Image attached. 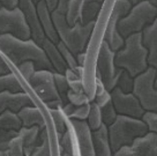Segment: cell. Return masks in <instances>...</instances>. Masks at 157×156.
I'll use <instances>...</instances> for the list:
<instances>
[{"label":"cell","mask_w":157,"mask_h":156,"mask_svg":"<svg viewBox=\"0 0 157 156\" xmlns=\"http://www.w3.org/2000/svg\"><path fill=\"white\" fill-rule=\"evenodd\" d=\"M157 69L148 67L143 73L134 78L133 92L134 96L146 112L157 113V89L155 88Z\"/></svg>","instance_id":"8992f818"},{"label":"cell","mask_w":157,"mask_h":156,"mask_svg":"<svg viewBox=\"0 0 157 156\" xmlns=\"http://www.w3.org/2000/svg\"><path fill=\"white\" fill-rule=\"evenodd\" d=\"M142 120L148 126V130L150 132L157 133V113L155 112H144Z\"/></svg>","instance_id":"f35d334b"},{"label":"cell","mask_w":157,"mask_h":156,"mask_svg":"<svg viewBox=\"0 0 157 156\" xmlns=\"http://www.w3.org/2000/svg\"><path fill=\"white\" fill-rule=\"evenodd\" d=\"M87 124L89 125L91 131H97L99 127L103 125L102 123V113H101V107H98L95 102L90 103V110H89V116L87 119Z\"/></svg>","instance_id":"484cf974"},{"label":"cell","mask_w":157,"mask_h":156,"mask_svg":"<svg viewBox=\"0 0 157 156\" xmlns=\"http://www.w3.org/2000/svg\"><path fill=\"white\" fill-rule=\"evenodd\" d=\"M75 58H76V63L80 67H83L84 66V61H86V51L84 52H80L75 56Z\"/></svg>","instance_id":"f6af8a7d"},{"label":"cell","mask_w":157,"mask_h":156,"mask_svg":"<svg viewBox=\"0 0 157 156\" xmlns=\"http://www.w3.org/2000/svg\"><path fill=\"white\" fill-rule=\"evenodd\" d=\"M111 99L116 111L120 116L142 119L146 112L133 93H123L119 88L116 87L111 92Z\"/></svg>","instance_id":"8fae6325"},{"label":"cell","mask_w":157,"mask_h":156,"mask_svg":"<svg viewBox=\"0 0 157 156\" xmlns=\"http://www.w3.org/2000/svg\"><path fill=\"white\" fill-rule=\"evenodd\" d=\"M0 35H10L19 39L31 38V31L19 7L7 10L0 7Z\"/></svg>","instance_id":"ba28073f"},{"label":"cell","mask_w":157,"mask_h":156,"mask_svg":"<svg viewBox=\"0 0 157 156\" xmlns=\"http://www.w3.org/2000/svg\"><path fill=\"white\" fill-rule=\"evenodd\" d=\"M38 1H39V0H34V2H35V4H37Z\"/></svg>","instance_id":"db71d44e"},{"label":"cell","mask_w":157,"mask_h":156,"mask_svg":"<svg viewBox=\"0 0 157 156\" xmlns=\"http://www.w3.org/2000/svg\"><path fill=\"white\" fill-rule=\"evenodd\" d=\"M19 5V0H0V6L5 7L7 10L16 8Z\"/></svg>","instance_id":"7bdbcfd3"},{"label":"cell","mask_w":157,"mask_h":156,"mask_svg":"<svg viewBox=\"0 0 157 156\" xmlns=\"http://www.w3.org/2000/svg\"><path fill=\"white\" fill-rule=\"evenodd\" d=\"M116 52L109 48L108 43L103 41L98 51L96 64V78L101 80L108 92H112L117 87V82L124 69L116 67L114 64Z\"/></svg>","instance_id":"52a82bcc"},{"label":"cell","mask_w":157,"mask_h":156,"mask_svg":"<svg viewBox=\"0 0 157 156\" xmlns=\"http://www.w3.org/2000/svg\"><path fill=\"white\" fill-rule=\"evenodd\" d=\"M102 4L95 2V1H86L82 10V18H81V25H88L94 22L97 18L98 13L101 12Z\"/></svg>","instance_id":"d4e9b609"},{"label":"cell","mask_w":157,"mask_h":156,"mask_svg":"<svg viewBox=\"0 0 157 156\" xmlns=\"http://www.w3.org/2000/svg\"><path fill=\"white\" fill-rule=\"evenodd\" d=\"M87 0H71L67 6V12L65 14L66 22L68 25L73 27L76 23H81V18H82V10L83 6Z\"/></svg>","instance_id":"44dd1931"},{"label":"cell","mask_w":157,"mask_h":156,"mask_svg":"<svg viewBox=\"0 0 157 156\" xmlns=\"http://www.w3.org/2000/svg\"><path fill=\"white\" fill-rule=\"evenodd\" d=\"M128 1H129V2H131V4H132L133 6L136 5L137 2H139V0H128Z\"/></svg>","instance_id":"7dc6e473"},{"label":"cell","mask_w":157,"mask_h":156,"mask_svg":"<svg viewBox=\"0 0 157 156\" xmlns=\"http://www.w3.org/2000/svg\"><path fill=\"white\" fill-rule=\"evenodd\" d=\"M148 130L147 124L142 119L120 116L108 127V137L112 151H117L121 147L131 146L133 141L144 135Z\"/></svg>","instance_id":"277c9868"},{"label":"cell","mask_w":157,"mask_h":156,"mask_svg":"<svg viewBox=\"0 0 157 156\" xmlns=\"http://www.w3.org/2000/svg\"><path fill=\"white\" fill-rule=\"evenodd\" d=\"M116 67L126 71L132 78L143 73L148 66V51L142 44V33L125 38L124 48L116 52Z\"/></svg>","instance_id":"7a4b0ae2"},{"label":"cell","mask_w":157,"mask_h":156,"mask_svg":"<svg viewBox=\"0 0 157 156\" xmlns=\"http://www.w3.org/2000/svg\"><path fill=\"white\" fill-rule=\"evenodd\" d=\"M89 110H90V103L76 107L72 116L67 119H74V120H80V122H87L89 116Z\"/></svg>","instance_id":"74e56055"},{"label":"cell","mask_w":157,"mask_h":156,"mask_svg":"<svg viewBox=\"0 0 157 156\" xmlns=\"http://www.w3.org/2000/svg\"><path fill=\"white\" fill-rule=\"evenodd\" d=\"M0 53L15 67L25 61H33L36 69L54 72L42 46L31 38L23 41L10 35H0Z\"/></svg>","instance_id":"6da1fadb"},{"label":"cell","mask_w":157,"mask_h":156,"mask_svg":"<svg viewBox=\"0 0 157 156\" xmlns=\"http://www.w3.org/2000/svg\"><path fill=\"white\" fill-rule=\"evenodd\" d=\"M20 120L22 123V127H34L37 126L39 128H45L46 127V122L43 116V113L40 112L38 107L36 105H29L23 109H21L17 112Z\"/></svg>","instance_id":"ac0fdd59"},{"label":"cell","mask_w":157,"mask_h":156,"mask_svg":"<svg viewBox=\"0 0 157 156\" xmlns=\"http://www.w3.org/2000/svg\"><path fill=\"white\" fill-rule=\"evenodd\" d=\"M53 79H54V84H56V88H57V92H58L59 96L61 98L63 103L66 104V103L68 102V99H67V93H68V90H69L68 82H67V80H66V76H65V74L53 72Z\"/></svg>","instance_id":"4316f807"},{"label":"cell","mask_w":157,"mask_h":156,"mask_svg":"<svg viewBox=\"0 0 157 156\" xmlns=\"http://www.w3.org/2000/svg\"><path fill=\"white\" fill-rule=\"evenodd\" d=\"M131 147L139 156H157V133L148 131L144 135L136 138Z\"/></svg>","instance_id":"e0dca14e"},{"label":"cell","mask_w":157,"mask_h":156,"mask_svg":"<svg viewBox=\"0 0 157 156\" xmlns=\"http://www.w3.org/2000/svg\"><path fill=\"white\" fill-rule=\"evenodd\" d=\"M75 105L72 104V103L67 102L66 104H64V107H61V111L64 112V115L66 116V118H69L72 116V113L74 112V110H75Z\"/></svg>","instance_id":"ee69618b"},{"label":"cell","mask_w":157,"mask_h":156,"mask_svg":"<svg viewBox=\"0 0 157 156\" xmlns=\"http://www.w3.org/2000/svg\"><path fill=\"white\" fill-rule=\"evenodd\" d=\"M101 113H102V123L105 126H110L118 117V113L112 104V99L105 104L104 107H101Z\"/></svg>","instance_id":"f546056e"},{"label":"cell","mask_w":157,"mask_h":156,"mask_svg":"<svg viewBox=\"0 0 157 156\" xmlns=\"http://www.w3.org/2000/svg\"><path fill=\"white\" fill-rule=\"evenodd\" d=\"M59 139V148L61 153H66L69 155H73L74 154V148H73V140H72V134L71 131L67 130L64 134L61 135Z\"/></svg>","instance_id":"1f68e13d"},{"label":"cell","mask_w":157,"mask_h":156,"mask_svg":"<svg viewBox=\"0 0 157 156\" xmlns=\"http://www.w3.org/2000/svg\"><path fill=\"white\" fill-rule=\"evenodd\" d=\"M71 127L78 139V150L81 156H95L93 131L90 130L87 122H80L74 119H67Z\"/></svg>","instance_id":"4fadbf2b"},{"label":"cell","mask_w":157,"mask_h":156,"mask_svg":"<svg viewBox=\"0 0 157 156\" xmlns=\"http://www.w3.org/2000/svg\"><path fill=\"white\" fill-rule=\"evenodd\" d=\"M142 44L148 51V66L157 69V18L142 30Z\"/></svg>","instance_id":"9a60e30c"},{"label":"cell","mask_w":157,"mask_h":156,"mask_svg":"<svg viewBox=\"0 0 157 156\" xmlns=\"http://www.w3.org/2000/svg\"><path fill=\"white\" fill-rule=\"evenodd\" d=\"M42 49L45 52L46 57L49 59L50 64L52 65L54 72L57 73L65 74L66 69H67V65L65 63L63 56L60 54L58 48H57V44H54L53 42H51L49 38H46L43 41V43L40 44Z\"/></svg>","instance_id":"d6986e66"},{"label":"cell","mask_w":157,"mask_h":156,"mask_svg":"<svg viewBox=\"0 0 157 156\" xmlns=\"http://www.w3.org/2000/svg\"><path fill=\"white\" fill-rule=\"evenodd\" d=\"M65 76L68 82L69 90L72 92H78V93H84L83 81H82V76H80L76 72H74L72 69L67 68L65 72Z\"/></svg>","instance_id":"83f0119b"},{"label":"cell","mask_w":157,"mask_h":156,"mask_svg":"<svg viewBox=\"0 0 157 156\" xmlns=\"http://www.w3.org/2000/svg\"><path fill=\"white\" fill-rule=\"evenodd\" d=\"M16 68L20 72L21 76L25 79V81H27V82H29L31 76L37 71L36 66H35V64L33 61H25V63H22L21 65H19Z\"/></svg>","instance_id":"d590c367"},{"label":"cell","mask_w":157,"mask_h":156,"mask_svg":"<svg viewBox=\"0 0 157 156\" xmlns=\"http://www.w3.org/2000/svg\"><path fill=\"white\" fill-rule=\"evenodd\" d=\"M113 156H139V154H136L133 150L131 146H125L121 147L120 149H118L117 151H114Z\"/></svg>","instance_id":"60d3db41"},{"label":"cell","mask_w":157,"mask_h":156,"mask_svg":"<svg viewBox=\"0 0 157 156\" xmlns=\"http://www.w3.org/2000/svg\"><path fill=\"white\" fill-rule=\"evenodd\" d=\"M110 101H111V93L108 92V90H104L103 93L101 94H96L95 95V99H94V102L96 103L99 107H104Z\"/></svg>","instance_id":"ab89813d"},{"label":"cell","mask_w":157,"mask_h":156,"mask_svg":"<svg viewBox=\"0 0 157 156\" xmlns=\"http://www.w3.org/2000/svg\"><path fill=\"white\" fill-rule=\"evenodd\" d=\"M35 105L34 99L28 93H10L2 92L0 93V115L5 111H12L17 113L25 107Z\"/></svg>","instance_id":"5bb4252c"},{"label":"cell","mask_w":157,"mask_h":156,"mask_svg":"<svg viewBox=\"0 0 157 156\" xmlns=\"http://www.w3.org/2000/svg\"><path fill=\"white\" fill-rule=\"evenodd\" d=\"M2 92H10L13 94L25 93V88L20 82L17 75L13 73V71L10 74L0 76V93Z\"/></svg>","instance_id":"7402d4cb"},{"label":"cell","mask_w":157,"mask_h":156,"mask_svg":"<svg viewBox=\"0 0 157 156\" xmlns=\"http://www.w3.org/2000/svg\"><path fill=\"white\" fill-rule=\"evenodd\" d=\"M0 128L8 130V131L20 132L22 128V123L20 120L17 113L12 111H5L0 115Z\"/></svg>","instance_id":"603a6c76"},{"label":"cell","mask_w":157,"mask_h":156,"mask_svg":"<svg viewBox=\"0 0 157 156\" xmlns=\"http://www.w3.org/2000/svg\"><path fill=\"white\" fill-rule=\"evenodd\" d=\"M17 7L23 13L25 21L29 25L30 31H31V39H34L38 45H40L45 39V35L42 29V25L39 23L37 7L34 0H19Z\"/></svg>","instance_id":"7c38bea8"},{"label":"cell","mask_w":157,"mask_h":156,"mask_svg":"<svg viewBox=\"0 0 157 156\" xmlns=\"http://www.w3.org/2000/svg\"><path fill=\"white\" fill-rule=\"evenodd\" d=\"M157 18V8L150 1H140L132 7L126 16L118 21V33L124 39L137 33H142L147 25Z\"/></svg>","instance_id":"5b68a950"},{"label":"cell","mask_w":157,"mask_h":156,"mask_svg":"<svg viewBox=\"0 0 157 156\" xmlns=\"http://www.w3.org/2000/svg\"><path fill=\"white\" fill-rule=\"evenodd\" d=\"M149 1H150V2H151L152 5H154V6H155V7L157 8V0H149Z\"/></svg>","instance_id":"c3c4849f"},{"label":"cell","mask_w":157,"mask_h":156,"mask_svg":"<svg viewBox=\"0 0 157 156\" xmlns=\"http://www.w3.org/2000/svg\"><path fill=\"white\" fill-rule=\"evenodd\" d=\"M95 156H113L108 137V126L102 125L97 131L93 132Z\"/></svg>","instance_id":"ffe728a7"},{"label":"cell","mask_w":157,"mask_h":156,"mask_svg":"<svg viewBox=\"0 0 157 156\" xmlns=\"http://www.w3.org/2000/svg\"><path fill=\"white\" fill-rule=\"evenodd\" d=\"M6 153L8 156H25L23 140H22V137L20 135V133L10 140Z\"/></svg>","instance_id":"4dcf8cb0"},{"label":"cell","mask_w":157,"mask_h":156,"mask_svg":"<svg viewBox=\"0 0 157 156\" xmlns=\"http://www.w3.org/2000/svg\"><path fill=\"white\" fill-rule=\"evenodd\" d=\"M87 1H95V2H99V4H103L104 0H87Z\"/></svg>","instance_id":"681fc988"},{"label":"cell","mask_w":157,"mask_h":156,"mask_svg":"<svg viewBox=\"0 0 157 156\" xmlns=\"http://www.w3.org/2000/svg\"><path fill=\"white\" fill-rule=\"evenodd\" d=\"M60 156H73V155H69V154H66V153H61Z\"/></svg>","instance_id":"816d5d0a"},{"label":"cell","mask_w":157,"mask_h":156,"mask_svg":"<svg viewBox=\"0 0 157 156\" xmlns=\"http://www.w3.org/2000/svg\"><path fill=\"white\" fill-rule=\"evenodd\" d=\"M12 72L10 64L7 63V60L5 59V57L0 53V76L6 75V74H10Z\"/></svg>","instance_id":"b9f144b4"},{"label":"cell","mask_w":157,"mask_h":156,"mask_svg":"<svg viewBox=\"0 0 157 156\" xmlns=\"http://www.w3.org/2000/svg\"><path fill=\"white\" fill-rule=\"evenodd\" d=\"M50 116L52 118V123H53V127L57 137L60 138L65 132L68 130L67 126V118L61 111V109H52L50 110Z\"/></svg>","instance_id":"cb8c5ba5"},{"label":"cell","mask_w":157,"mask_h":156,"mask_svg":"<svg viewBox=\"0 0 157 156\" xmlns=\"http://www.w3.org/2000/svg\"><path fill=\"white\" fill-rule=\"evenodd\" d=\"M140 1H149V0H139V2H140Z\"/></svg>","instance_id":"11a10c76"},{"label":"cell","mask_w":157,"mask_h":156,"mask_svg":"<svg viewBox=\"0 0 157 156\" xmlns=\"http://www.w3.org/2000/svg\"><path fill=\"white\" fill-rule=\"evenodd\" d=\"M51 18L53 21V25L56 28L59 41L65 44V46L76 56L80 52H84L87 44H88L91 33L95 28V21L88 25L76 23L71 27L66 22V18L64 14H60L57 10L51 12Z\"/></svg>","instance_id":"3957f363"},{"label":"cell","mask_w":157,"mask_h":156,"mask_svg":"<svg viewBox=\"0 0 157 156\" xmlns=\"http://www.w3.org/2000/svg\"><path fill=\"white\" fill-rule=\"evenodd\" d=\"M57 48H58L60 54L63 56L65 63H66V65H67V68L72 69V71H76L80 66H78V63H76V58H75V56H74V54L72 53V52H71L66 46H65V44L63 43V42H60V41L57 43Z\"/></svg>","instance_id":"f1b7e54d"},{"label":"cell","mask_w":157,"mask_h":156,"mask_svg":"<svg viewBox=\"0 0 157 156\" xmlns=\"http://www.w3.org/2000/svg\"><path fill=\"white\" fill-rule=\"evenodd\" d=\"M17 134H19V132L0 128V151L7 150V147L10 145V140L16 137Z\"/></svg>","instance_id":"8d00e7d4"},{"label":"cell","mask_w":157,"mask_h":156,"mask_svg":"<svg viewBox=\"0 0 157 156\" xmlns=\"http://www.w3.org/2000/svg\"><path fill=\"white\" fill-rule=\"evenodd\" d=\"M0 156H8L6 151H0Z\"/></svg>","instance_id":"f907efd6"},{"label":"cell","mask_w":157,"mask_h":156,"mask_svg":"<svg viewBox=\"0 0 157 156\" xmlns=\"http://www.w3.org/2000/svg\"><path fill=\"white\" fill-rule=\"evenodd\" d=\"M29 156H51V143H50L49 131L43 141L34 149V151Z\"/></svg>","instance_id":"e575fe53"},{"label":"cell","mask_w":157,"mask_h":156,"mask_svg":"<svg viewBox=\"0 0 157 156\" xmlns=\"http://www.w3.org/2000/svg\"><path fill=\"white\" fill-rule=\"evenodd\" d=\"M133 5L128 0H116V2L113 5V10L109 18L106 29L104 33V41L108 43L109 48L112 50L113 52H117L124 48L125 39L118 33L117 25L119 20L129 13Z\"/></svg>","instance_id":"9c48e42d"},{"label":"cell","mask_w":157,"mask_h":156,"mask_svg":"<svg viewBox=\"0 0 157 156\" xmlns=\"http://www.w3.org/2000/svg\"><path fill=\"white\" fill-rule=\"evenodd\" d=\"M67 99H68L69 103L74 104L75 107H80V105H84V104H89L91 103L89 96L84 93H78V92H72V90H68L67 93Z\"/></svg>","instance_id":"836d02e7"},{"label":"cell","mask_w":157,"mask_h":156,"mask_svg":"<svg viewBox=\"0 0 157 156\" xmlns=\"http://www.w3.org/2000/svg\"><path fill=\"white\" fill-rule=\"evenodd\" d=\"M133 86H134V78H132L126 71H123L120 78L117 82V88H119L123 93H132Z\"/></svg>","instance_id":"d6a6232c"},{"label":"cell","mask_w":157,"mask_h":156,"mask_svg":"<svg viewBox=\"0 0 157 156\" xmlns=\"http://www.w3.org/2000/svg\"><path fill=\"white\" fill-rule=\"evenodd\" d=\"M36 7H37L39 23L42 25V29L44 31L45 37L49 38L54 44H57L59 42V37L53 25V21H52V18H51V12H50L46 2L44 0H39L38 2L36 4Z\"/></svg>","instance_id":"2e32d148"},{"label":"cell","mask_w":157,"mask_h":156,"mask_svg":"<svg viewBox=\"0 0 157 156\" xmlns=\"http://www.w3.org/2000/svg\"><path fill=\"white\" fill-rule=\"evenodd\" d=\"M0 7H1V6H0Z\"/></svg>","instance_id":"9f6ffc18"},{"label":"cell","mask_w":157,"mask_h":156,"mask_svg":"<svg viewBox=\"0 0 157 156\" xmlns=\"http://www.w3.org/2000/svg\"><path fill=\"white\" fill-rule=\"evenodd\" d=\"M36 96L45 105L53 101H61L54 84L53 72L48 69H37L28 82Z\"/></svg>","instance_id":"30bf717a"},{"label":"cell","mask_w":157,"mask_h":156,"mask_svg":"<svg viewBox=\"0 0 157 156\" xmlns=\"http://www.w3.org/2000/svg\"><path fill=\"white\" fill-rule=\"evenodd\" d=\"M45 2H46V5L49 7L50 12H52V10H56V7L58 5V0H44Z\"/></svg>","instance_id":"bcb514c9"},{"label":"cell","mask_w":157,"mask_h":156,"mask_svg":"<svg viewBox=\"0 0 157 156\" xmlns=\"http://www.w3.org/2000/svg\"><path fill=\"white\" fill-rule=\"evenodd\" d=\"M155 88L157 89V74H156V79H155Z\"/></svg>","instance_id":"f5cc1de1"}]
</instances>
